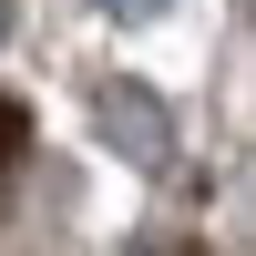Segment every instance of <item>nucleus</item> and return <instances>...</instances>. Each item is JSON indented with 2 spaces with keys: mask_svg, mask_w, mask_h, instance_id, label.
Masks as SVG:
<instances>
[{
  "mask_svg": "<svg viewBox=\"0 0 256 256\" xmlns=\"http://www.w3.org/2000/svg\"><path fill=\"white\" fill-rule=\"evenodd\" d=\"M102 10H154V0H102Z\"/></svg>",
  "mask_w": 256,
  "mask_h": 256,
  "instance_id": "obj_1",
  "label": "nucleus"
}]
</instances>
